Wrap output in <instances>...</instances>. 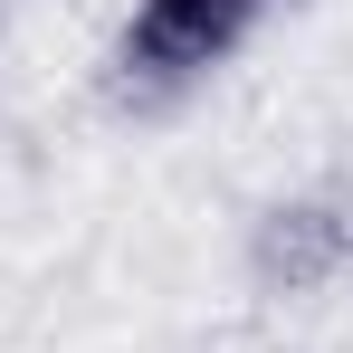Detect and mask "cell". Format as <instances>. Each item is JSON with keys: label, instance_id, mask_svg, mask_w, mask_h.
Returning <instances> with one entry per match:
<instances>
[{"label": "cell", "instance_id": "obj_1", "mask_svg": "<svg viewBox=\"0 0 353 353\" xmlns=\"http://www.w3.org/2000/svg\"><path fill=\"white\" fill-rule=\"evenodd\" d=\"M268 10L277 0H134V19H124V39H115V67H124V86L172 96L191 77H210Z\"/></svg>", "mask_w": 353, "mask_h": 353}, {"label": "cell", "instance_id": "obj_2", "mask_svg": "<svg viewBox=\"0 0 353 353\" xmlns=\"http://www.w3.org/2000/svg\"><path fill=\"white\" fill-rule=\"evenodd\" d=\"M353 268V210L344 201H287V210H268L258 220V277L268 287H325V277H344Z\"/></svg>", "mask_w": 353, "mask_h": 353}]
</instances>
